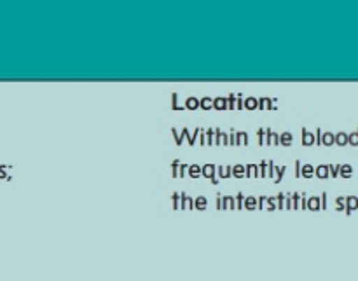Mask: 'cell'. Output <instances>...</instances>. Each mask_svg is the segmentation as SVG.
Segmentation results:
<instances>
[{
    "mask_svg": "<svg viewBox=\"0 0 358 281\" xmlns=\"http://www.w3.org/2000/svg\"><path fill=\"white\" fill-rule=\"evenodd\" d=\"M205 142L206 145H215V129H206Z\"/></svg>",
    "mask_w": 358,
    "mask_h": 281,
    "instance_id": "obj_28",
    "label": "cell"
},
{
    "mask_svg": "<svg viewBox=\"0 0 358 281\" xmlns=\"http://www.w3.org/2000/svg\"><path fill=\"white\" fill-rule=\"evenodd\" d=\"M243 94H236V110H243Z\"/></svg>",
    "mask_w": 358,
    "mask_h": 281,
    "instance_id": "obj_45",
    "label": "cell"
},
{
    "mask_svg": "<svg viewBox=\"0 0 358 281\" xmlns=\"http://www.w3.org/2000/svg\"><path fill=\"white\" fill-rule=\"evenodd\" d=\"M217 210H222V196L217 194Z\"/></svg>",
    "mask_w": 358,
    "mask_h": 281,
    "instance_id": "obj_52",
    "label": "cell"
},
{
    "mask_svg": "<svg viewBox=\"0 0 358 281\" xmlns=\"http://www.w3.org/2000/svg\"><path fill=\"white\" fill-rule=\"evenodd\" d=\"M266 145L268 147L280 145V135H276V133L269 128H266Z\"/></svg>",
    "mask_w": 358,
    "mask_h": 281,
    "instance_id": "obj_2",
    "label": "cell"
},
{
    "mask_svg": "<svg viewBox=\"0 0 358 281\" xmlns=\"http://www.w3.org/2000/svg\"><path fill=\"white\" fill-rule=\"evenodd\" d=\"M194 208L199 210V212L206 210L208 208V199H206L205 196H198V198L194 199Z\"/></svg>",
    "mask_w": 358,
    "mask_h": 281,
    "instance_id": "obj_20",
    "label": "cell"
},
{
    "mask_svg": "<svg viewBox=\"0 0 358 281\" xmlns=\"http://www.w3.org/2000/svg\"><path fill=\"white\" fill-rule=\"evenodd\" d=\"M215 175H217L215 164L208 163V164H205V166H201V177L208 178V180H213V178H215Z\"/></svg>",
    "mask_w": 358,
    "mask_h": 281,
    "instance_id": "obj_3",
    "label": "cell"
},
{
    "mask_svg": "<svg viewBox=\"0 0 358 281\" xmlns=\"http://www.w3.org/2000/svg\"><path fill=\"white\" fill-rule=\"evenodd\" d=\"M185 108H187V110H198V108H199V100H198V98L189 96L187 100H185Z\"/></svg>",
    "mask_w": 358,
    "mask_h": 281,
    "instance_id": "obj_26",
    "label": "cell"
},
{
    "mask_svg": "<svg viewBox=\"0 0 358 281\" xmlns=\"http://www.w3.org/2000/svg\"><path fill=\"white\" fill-rule=\"evenodd\" d=\"M268 163H269V161L264 159L261 164H257V168H259V177L268 178Z\"/></svg>",
    "mask_w": 358,
    "mask_h": 281,
    "instance_id": "obj_31",
    "label": "cell"
},
{
    "mask_svg": "<svg viewBox=\"0 0 358 281\" xmlns=\"http://www.w3.org/2000/svg\"><path fill=\"white\" fill-rule=\"evenodd\" d=\"M348 145L358 147V129H355V131L348 135Z\"/></svg>",
    "mask_w": 358,
    "mask_h": 281,
    "instance_id": "obj_38",
    "label": "cell"
},
{
    "mask_svg": "<svg viewBox=\"0 0 358 281\" xmlns=\"http://www.w3.org/2000/svg\"><path fill=\"white\" fill-rule=\"evenodd\" d=\"M229 145H236V133L234 131L229 133Z\"/></svg>",
    "mask_w": 358,
    "mask_h": 281,
    "instance_id": "obj_51",
    "label": "cell"
},
{
    "mask_svg": "<svg viewBox=\"0 0 358 281\" xmlns=\"http://www.w3.org/2000/svg\"><path fill=\"white\" fill-rule=\"evenodd\" d=\"M212 184H213V185H219V178H217V177L213 178V180H212Z\"/></svg>",
    "mask_w": 358,
    "mask_h": 281,
    "instance_id": "obj_53",
    "label": "cell"
},
{
    "mask_svg": "<svg viewBox=\"0 0 358 281\" xmlns=\"http://www.w3.org/2000/svg\"><path fill=\"white\" fill-rule=\"evenodd\" d=\"M357 208H358V198L357 196H348V198H346V210H345L346 215H352Z\"/></svg>",
    "mask_w": 358,
    "mask_h": 281,
    "instance_id": "obj_6",
    "label": "cell"
},
{
    "mask_svg": "<svg viewBox=\"0 0 358 281\" xmlns=\"http://www.w3.org/2000/svg\"><path fill=\"white\" fill-rule=\"evenodd\" d=\"M339 168H341V164H329V175H331L332 178H338Z\"/></svg>",
    "mask_w": 358,
    "mask_h": 281,
    "instance_id": "obj_37",
    "label": "cell"
},
{
    "mask_svg": "<svg viewBox=\"0 0 358 281\" xmlns=\"http://www.w3.org/2000/svg\"><path fill=\"white\" fill-rule=\"evenodd\" d=\"M236 145L238 147H247L248 145V133L247 131H238L236 133Z\"/></svg>",
    "mask_w": 358,
    "mask_h": 281,
    "instance_id": "obj_23",
    "label": "cell"
},
{
    "mask_svg": "<svg viewBox=\"0 0 358 281\" xmlns=\"http://www.w3.org/2000/svg\"><path fill=\"white\" fill-rule=\"evenodd\" d=\"M171 135H173V138H175V145H184V140H185V128L182 129V133L180 135H178V131H177V128H171Z\"/></svg>",
    "mask_w": 358,
    "mask_h": 281,
    "instance_id": "obj_18",
    "label": "cell"
},
{
    "mask_svg": "<svg viewBox=\"0 0 358 281\" xmlns=\"http://www.w3.org/2000/svg\"><path fill=\"white\" fill-rule=\"evenodd\" d=\"M233 177L234 178H245V164H234Z\"/></svg>",
    "mask_w": 358,
    "mask_h": 281,
    "instance_id": "obj_27",
    "label": "cell"
},
{
    "mask_svg": "<svg viewBox=\"0 0 358 281\" xmlns=\"http://www.w3.org/2000/svg\"><path fill=\"white\" fill-rule=\"evenodd\" d=\"M301 177L313 178L315 177V166H313V164H303V168H301Z\"/></svg>",
    "mask_w": 358,
    "mask_h": 281,
    "instance_id": "obj_19",
    "label": "cell"
},
{
    "mask_svg": "<svg viewBox=\"0 0 358 281\" xmlns=\"http://www.w3.org/2000/svg\"><path fill=\"white\" fill-rule=\"evenodd\" d=\"M266 210H269V212H273V210H276V198L275 196H269L268 199H266Z\"/></svg>",
    "mask_w": 358,
    "mask_h": 281,
    "instance_id": "obj_35",
    "label": "cell"
},
{
    "mask_svg": "<svg viewBox=\"0 0 358 281\" xmlns=\"http://www.w3.org/2000/svg\"><path fill=\"white\" fill-rule=\"evenodd\" d=\"M217 175H219V178H231L233 177V166H217Z\"/></svg>",
    "mask_w": 358,
    "mask_h": 281,
    "instance_id": "obj_16",
    "label": "cell"
},
{
    "mask_svg": "<svg viewBox=\"0 0 358 281\" xmlns=\"http://www.w3.org/2000/svg\"><path fill=\"white\" fill-rule=\"evenodd\" d=\"M257 142L259 145H266V129H257Z\"/></svg>",
    "mask_w": 358,
    "mask_h": 281,
    "instance_id": "obj_42",
    "label": "cell"
},
{
    "mask_svg": "<svg viewBox=\"0 0 358 281\" xmlns=\"http://www.w3.org/2000/svg\"><path fill=\"white\" fill-rule=\"evenodd\" d=\"M201 129L203 128H196L194 131H192V135H191V131H189L187 128H185V140H187V143L189 145H198V136H199V133H201Z\"/></svg>",
    "mask_w": 358,
    "mask_h": 281,
    "instance_id": "obj_4",
    "label": "cell"
},
{
    "mask_svg": "<svg viewBox=\"0 0 358 281\" xmlns=\"http://www.w3.org/2000/svg\"><path fill=\"white\" fill-rule=\"evenodd\" d=\"M336 208H338V212H345V210H346V198L339 196V198L336 199Z\"/></svg>",
    "mask_w": 358,
    "mask_h": 281,
    "instance_id": "obj_39",
    "label": "cell"
},
{
    "mask_svg": "<svg viewBox=\"0 0 358 281\" xmlns=\"http://www.w3.org/2000/svg\"><path fill=\"white\" fill-rule=\"evenodd\" d=\"M266 199H268V196H261V198H257V208L259 210H264Z\"/></svg>",
    "mask_w": 358,
    "mask_h": 281,
    "instance_id": "obj_48",
    "label": "cell"
},
{
    "mask_svg": "<svg viewBox=\"0 0 358 281\" xmlns=\"http://www.w3.org/2000/svg\"><path fill=\"white\" fill-rule=\"evenodd\" d=\"M303 145L304 147H313L315 145V133L308 131L306 128H303Z\"/></svg>",
    "mask_w": 358,
    "mask_h": 281,
    "instance_id": "obj_10",
    "label": "cell"
},
{
    "mask_svg": "<svg viewBox=\"0 0 358 281\" xmlns=\"http://www.w3.org/2000/svg\"><path fill=\"white\" fill-rule=\"evenodd\" d=\"M334 145H339V147L348 145V133L339 131L338 135H334Z\"/></svg>",
    "mask_w": 358,
    "mask_h": 281,
    "instance_id": "obj_12",
    "label": "cell"
},
{
    "mask_svg": "<svg viewBox=\"0 0 358 281\" xmlns=\"http://www.w3.org/2000/svg\"><path fill=\"white\" fill-rule=\"evenodd\" d=\"M306 210H311V212H320V210H322L320 198H318V196H311V198H308Z\"/></svg>",
    "mask_w": 358,
    "mask_h": 281,
    "instance_id": "obj_7",
    "label": "cell"
},
{
    "mask_svg": "<svg viewBox=\"0 0 358 281\" xmlns=\"http://www.w3.org/2000/svg\"><path fill=\"white\" fill-rule=\"evenodd\" d=\"M322 145H325V147L334 145V133L325 131L324 135H322Z\"/></svg>",
    "mask_w": 358,
    "mask_h": 281,
    "instance_id": "obj_25",
    "label": "cell"
},
{
    "mask_svg": "<svg viewBox=\"0 0 358 281\" xmlns=\"http://www.w3.org/2000/svg\"><path fill=\"white\" fill-rule=\"evenodd\" d=\"M178 166H180V161L175 159L171 163V178H178Z\"/></svg>",
    "mask_w": 358,
    "mask_h": 281,
    "instance_id": "obj_40",
    "label": "cell"
},
{
    "mask_svg": "<svg viewBox=\"0 0 358 281\" xmlns=\"http://www.w3.org/2000/svg\"><path fill=\"white\" fill-rule=\"evenodd\" d=\"M213 108L215 110H227V100L224 96H217L213 98Z\"/></svg>",
    "mask_w": 358,
    "mask_h": 281,
    "instance_id": "obj_17",
    "label": "cell"
},
{
    "mask_svg": "<svg viewBox=\"0 0 358 281\" xmlns=\"http://www.w3.org/2000/svg\"><path fill=\"white\" fill-rule=\"evenodd\" d=\"M243 210H257V198L254 196H245V201H243Z\"/></svg>",
    "mask_w": 358,
    "mask_h": 281,
    "instance_id": "obj_13",
    "label": "cell"
},
{
    "mask_svg": "<svg viewBox=\"0 0 358 281\" xmlns=\"http://www.w3.org/2000/svg\"><path fill=\"white\" fill-rule=\"evenodd\" d=\"M243 108H247V110H257V98H254V96H248V98H245V101H243Z\"/></svg>",
    "mask_w": 358,
    "mask_h": 281,
    "instance_id": "obj_24",
    "label": "cell"
},
{
    "mask_svg": "<svg viewBox=\"0 0 358 281\" xmlns=\"http://www.w3.org/2000/svg\"><path fill=\"white\" fill-rule=\"evenodd\" d=\"M222 210H236L234 196H222Z\"/></svg>",
    "mask_w": 358,
    "mask_h": 281,
    "instance_id": "obj_21",
    "label": "cell"
},
{
    "mask_svg": "<svg viewBox=\"0 0 358 281\" xmlns=\"http://www.w3.org/2000/svg\"><path fill=\"white\" fill-rule=\"evenodd\" d=\"M257 108H261V110H275V100L273 98H259L257 100Z\"/></svg>",
    "mask_w": 358,
    "mask_h": 281,
    "instance_id": "obj_1",
    "label": "cell"
},
{
    "mask_svg": "<svg viewBox=\"0 0 358 281\" xmlns=\"http://www.w3.org/2000/svg\"><path fill=\"white\" fill-rule=\"evenodd\" d=\"M292 210H301V192L292 194Z\"/></svg>",
    "mask_w": 358,
    "mask_h": 281,
    "instance_id": "obj_36",
    "label": "cell"
},
{
    "mask_svg": "<svg viewBox=\"0 0 358 281\" xmlns=\"http://www.w3.org/2000/svg\"><path fill=\"white\" fill-rule=\"evenodd\" d=\"M245 178H259V168L257 164L250 163L245 166Z\"/></svg>",
    "mask_w": 358,
    "mask_h": 281,
    "instance_id": "obj_9",
    "label": "cell"
},
{
    "mask_svg": "<svg viewBox=\"0 0 358 281\" xmlns=\"http://www.w3.org/2000/svg\"><path fill=\"white\" fill-rule=\"evenodd\" d=\"M320 206H322V210H327V192H322Z\"/></svg>",
    "mask_w": 358,
    "mask_h": 281,
    "instance_id": "obj_47",
    "label": "cell"
},
{
    "mask_svg": "<svg viewBox=\"0 0 358 281\" xmlns=\"http://www.w3.org/2000/svg\"><path fill=\"white\" fill-rule=\"evenodd\" d=\"M171 208H180V194H178V192H173V194H171Z\"/></svg>",
    "mask_w": 358,
    "mask_h": 281,
    "instance_id": "obj_34",
    "label": "cell"
},
{
    "mask_svg": "<svg viewBox=\"0 0 358 281\" xmlns=\"http://www.w3.org/2000/svg\"><path fill=\"white\" fill-rule=\"evenodd\" d=\"M301 168H303V163L299 159L294 161V177L301 178Z\"/></svg>",
    "mask_w": 358,
    "mask_h": 281,
    "instance_id": "obj_41",
    "label": "cell"
},
{
    "mask_svg": "<svg viewBox=\"0 0 358 281\" xmlns=\"http://www.w3.org/2000/svg\"><path fill=\"white\" fill-rule=\"evenodd\" d=\"M285 210H292V194H285Z\"/></svg>",
    "mask_w": 358,
    "mask_h": 281,
    "instance_id": "obj_49",
    "label": "cell"
},
{
    "mask_svg": "<svg viewBox=\"0 0 358 281\" xmlns=\"http://www.w3.org/2000/svg\"><path fill=\"white\" fill-rule=\"evenodd\" d=\"M226 100H227V110H231V112L236 110V94L231 93Z\"/></svg>",
    "mask_w": 358,
    "mask_h": 281,
    "instance_id": "obj_32",
    "label": "cell"
},
{
    "mask_svg": "<svg viewBox=\"0 0 358 281\" xmlns=\"http://www.w3.org/2000/svg\"><path fill=\"white\" fill-rule=\"evenodd\" d=\"M187 177H191L192 180H196V178L201 177V166H199V164H189Z\"/></svg>",
    "mask_w": 358,
    "mask_h": 281,
    "instance_id": "obj_14",
    "label": "cell"
},
{
    "mask_svg": "<svg viewBox=\"0 0 358 281\" xmlns=\"http://www.w3.org/2000/svg\"><path fill=\"white\" fill-rule=\"evenodd\" d=\"M180 208L182 210H192L194 208V199L185 192H180Z\"/></svg>",
    "mask_w": 358,
    "mask_h": 281,
    "instance_id": "obj_5",
    "label": "cell"
},
{
    "mask_svg": "<svg viewBox=\"0 0 358 281\" xmlns=\"http://www.w3.org/2000/svg\"><path fill=\"white\" fill-rule=\"evenodd\" d=\"M187 170H189V164L180 163V166H178V178L187 177Z\"/></svg>",
    "mask_w": 358,
    "mask_h": 281,
    "instance_id": "obj_43",
    "label": "cell"
},
{
    "mask_svg": "<svg viewBox=\"0 0 358 281\" xmlns=\"http://www.w3.org/2000/svg\"><path fill=\"white\" fill-rule=\"evenodd\" d=\"M285 171H287V166H276L275 178H273V180H275V184H280V182H282V178H283V175H285Z\"/></svg>",
    "mask_w": 358,
    "mask_h": 281,
    "instance_id": "obj_29",
    "label": "cell"
},
{
    "mask_svg": "<svg viewBox=\"0 0 358 281\" xmlns=\"http://www.w3.org/2000/svg\"><path fill=\"white\" fill-rule=\"evenodd\" d=\"M199 108H201V110H205V112L212 110V108H213V98H210V96L201 98V100H199Z\"/></svg>",
    "mask_w": 358,
    "mask_h": 281,
    "instance_id": "obj_22",
    "label": "cell"
},
{
    "mask_svg": "<svg viewBox=\"0 0 358 281\" xmlns=\"http://www.w3.org/2000/svg\"><path fill=\"white\" fill-rule=\"evenodd\" d=\"M276 198V210H285V192H280L275 196Z\"/></svg>",
    "mask_w": 358,
    "mask_h": 281,
    "instance_id": "obj_30",
    "label": "cell"
},
{
    "mask_svg": "<svg viewBox=\"0 0 358 281\" xmlns=\"http://www.w3.org/2000/svg\"><path fill=\"white\" fill-rule=\"evenodd\" d=\"M322 135H324V131L318 128L317 133H315V145H322Z\"/></svg>",
    "mask_w": 358,
    "mask_h": 281,
    "instance_id": "obj_46",
    "label": "cell"
},
{
    "mask_svg": "<svg viewBox=\"0 0 358 281\" xmlns=\"http://www.w3.org/2000/svg\"><path fill=\"white\" fill-rule=\"evenodd\" d=\"M243 201H245V194L243 192H238L234 196V205H236V210H243Z\"/></svg>",
    "mask_w": 358,
    "mask_h": 281,
    "instance_id": "obj_33",
    "label": "cell"
},
{
    "mask_svg": "<svg viewBox=\"0 0 358 281\" xmlns=\"http://www.w3.org/2000/svg\"><path fill=\"white\" fill-rule=\"evenodd\" d=\"M294 143V135L290 131H283L282 135H280V145L283 147H292Z\"/></svg>",
    "mask_w": 358,
    "mask_h": 281,
    "instance_id": "obj_11",
    "label": "cell"
},
{
    "mask_svg": "<svg viewBox=\"0 0 358 281\" xmlns=\"http://www.w3.org/2000/svg\"><path fill=\"white\" fill-rule=\"evenodd\" d=\"M339 177L346 178V180H348V178H352L353 177L352 164H341V168H339Z\"/></svg>",
    "mask_w": 358,
    "mask_h": 281,
    "instance_id": "obj_15",
    "label": "cell"
},
{
    "mask_svg": "<svg viewBox=\"0 0 358 281\" xmlns=\"http://www.w3.org/2000/svg\"><path fill=\"white\" fill-rule=\"evenodd\" d=\"M177 100H178V94L177 93H171V110H182V108L178 107Z\"/></svg>",
    "mask_w": 358,
    "mask_h": 281,
    "instance_id": "obj_44",
    "label": "cell"
},
{
    "mask_svg": "<svg viewBox=\"0 0 358 281\" xmlns=\"http://www.w3.org/2000/svg\"><path fill=\"white\" fill-rule=\"evenodd\" d=\"M198 145H206V142H205V129H201V133H199Z\"/></svg>",
    "mask_w": 358,
    "mask_h": 281,
    "instance_id": "obj_50",
    "label": "cell"
},
{
    "mask_svg": "<svg viewBox=\"0 0 358 281\" xmlns=\"http://www.w3.org/2000/svg\"><path fill=\"white\" fill-rule=\"evenodd\" d=\"M315 177H318L320 180H325V178L331 177V175H329V164H318V166L315 168Z\"/></svg>",
    "mask_w": 358,
    "mask_h": 281,
    "instance_id": "obj_8",
    "label": "cell"
}]
</instances>
